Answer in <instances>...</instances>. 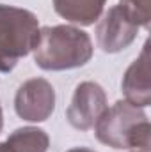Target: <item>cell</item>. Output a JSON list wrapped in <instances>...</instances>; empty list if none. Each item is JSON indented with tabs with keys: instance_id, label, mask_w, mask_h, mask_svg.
Segmentation results:
<instances>
[{
	"instance_id": "9",
	"label": "cell",
	"mask_w": 151,
	"mask_h": 152,
	"mask_svg": "<svg viewBox=\"0 0 151 152\" xmlns=\"http://www.w3.org/2000/svg\"><path fill=\"white\" fill-rule=\"evenodd\" d=\"M50 145L48 134L39 127H18L0 143V152H46Z\"/></svg>"
},
{
	"instance_id": "12",
	"label": "cell",
	"mask_w": 151,
	"mask_h": 152,
	"mask_svg": "<svg viewBox=\"0 0 151 152\" xmlns=\"http://www.w3.org/2000/svg\"><path fill=\"white\" fill-rule=\"evenodd\" d=\"M2 127H4V113H2V106H0V133H2Z\"/></svg>"
},
{
	"instance_id": "3",
	"label": "cell",
	"mask_w": 151,
	"mask_h": 152,
	"mask_svg": "<svg viewBox=\"0 0 151 152\" xmlns=\"http://www.w3.org/2000/svg\"><path fill=\"white\" fill-rule=\"evenodd\" d=\"M38 34L39 20L34 12L0 4V73H11L32 51Z\"/></svg>"
},
{
	"instance_id": "7",
	"label": "cell",
	"mask_w": 151,
	"mask_h": 152,
	"mask_svg": "<svg viewBox=\"0 0 151 152\" xmlns=\"http://www.w3.org/2000/svg\"><path fill=\"white\" fill-rule=\"evenodd\" d=\"M123 94L128 103L146 108L151 104V85H150V42L146 41L141 55L130 64L121 81Z\"/></svg>"
},
{
	"instance_id": "6",
	"label": "cell",
	"mask_w": 151,
	"mask_h": 152,
	"mask_svg": "<svg viewBox=\"0 0 151 152\" xmlns=\"http://www.w3.org/2000/svg\"><path fill=\"white\" fill-rule=\"evenodd\" d=\"M139 28L141 27L117 4L103 14V18L96 27L98 46L105 53H119L135 41Z\"/></svg>"
},
{
	"instance_id": "8",
	"label": "cell",
	"mask_w": 151,
	"mask_h": 152,
	"mask_svg": "<svg viewBox=\"0 0 151 152\" xmlns=\"http://www.w3.org/2000/svg\"><path fill=\"white\" fill-rule=\"evenodd\" d=\"M107 0H53L55 12L70 23L89 27L100 20Z\"/></svg>"
},
{
	"instance_id": "1",
	"label": "cell",
	"mask_w": 151,
	"mask_h": 152,
	"mask_svg": "<svg viewBox=\"0 0 151 152\" xmlns=\"http://www.w3.org/2000/svg\"><path fill=\"white\" fill-rule=\"evenodd\" d=\"M93 41L87 32L71 25L39 28L32 48L34 62L43 71H70L85 66L93 58Z\"/></svg>"
},
{
	"instance_id": "13",
	"label": "cell",
	"mask_w": 151,
	"mask_h": 152,
	"mask_svg": "<svg viewBox=\"0 0 151 152\" xmlns=\"http://www.w3.org/2000/svg\"><path fill=\"white\" fill-rule=\"evenodd\" d=\"M133 152H139V151H133Z\"/></svg>"
},
{
	"instance_id": "2",
	"label": "cell",
	"mask_w": 151,
	"mask_h": 152,
	"mask_svg": "<svg viewBox=\"0 0 151 152\" xmlns=\"http://www.w3.org/2000/svg\"><path fill=\"white\" fill-rule=\"evenodd\" d=\"M150 120L142 108L124 101H117L107 108L94 124L98 142L112 149H135L150 152Z\"/></svg>"
},
{
	"instance_id": "11",
	"label": "cell",
	"mask_w": 151,
	"mask_h": 152,
	"mask_svg": "<svg viewBox=\"0 0 151 152\" xmlns=\"http://www.w3.org/2000/svg\"><path fill=\"white\" fill-rule=\"evenodd\" d=\"M66 152H96V151H91L87 147H73V149H70V151H66Z\"/></svg>"
},
{
	"instance_id": "10",
	"label": "cell",
	"mask_w": 151,
	"mask_h": 152,
	"mask_svg": "<svg viewBox=\"0 0 151 152\" xmlns=\"http://www.w3.org/2000/svg\"><path fill=\"white\" fill-rule=\"evenodd\" d=\"M119 5L142 28H150V0H119Z\"/></svg>"
},
{
	"instance_id": "4",
	"label": "cell",
	"mask_w": 151,
	"mask_h": 152,
	"mask_svg": "<svg viewBox=\"0 0 151 152\" xmlns=\"http://www.w3.org/2000/svg\"><path fill=\"white\" fill-rule=\"evenodd\" d=\"M55 110V90L44 78L23 81L14 96V112L27 122H44Z\"/></svg>"
},
{
	"instance_id": "5",
	"label": "cell",
	"mask_w": 151,
	"mask_h": 152,
	"mask_svg": "<svg viewBox=\"0 0 151 152\" xmlns=\"http://www.w3.org/2000/svg\"><path fill=\"white\" fill-rule=\"evenodd\" d=\"M107 108V94L103 87L96 81H82L76 85L66 117L75 129L87 131L94 127Z\"/></svg>"
}]
</instances>
